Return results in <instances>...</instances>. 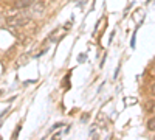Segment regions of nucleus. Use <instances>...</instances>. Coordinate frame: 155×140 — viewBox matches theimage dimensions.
Here are the masks:
<instances>
[{
    "instance_id": "7ed1b4c3",
    "label": "nucleus",
    "mask_w": 155,
    "mask_h": 140,
    "mask_svg": "<svg viewBox=\"0 0 155 140\" xmlns=\"http://www.w3.org/2000/svg\"><path fill=\"white\" fill-rule=\"evenodd\" d=\"M3 23H5V19H3L2 16H0V27H2V25H3Z\"/></svg>"
},
{
    "instance_id": "f257e3e1",
    "label": "nucleus",
    "mask_w": 155,
    "mask_h": 140,
    "mask_svg": "<svg viewBox=\"0 0 155 140\" xmlns=\"http://www.w3.org/2000/svg\"><path fill=\"white\" fill-rule=\"evenodd\" d=\"M30 22H31V17L27 12V9H23L22 12H17V14L5 19V23L11 28H22V27H25V25H28Z\"/></svg>"
},
{
    "instance_id": "20e7f679",
    "label": "nucleus",
    "mask_w": 155,
    "mask_h": 140,
    "mask_svg": "<svg viewBox=\"0 0 155 140\" xmlns=\"http://www.w3.org/2000/svg\"><path fill=\"white\" fill-rule=\"evenodd\" d=\"M6 2H9V0H6Z\"/></svg>"
},
{
    "instance_id": "f03ea898",
    "label": "nucleus",
    "mask_w": 155,
    "mask_h": 140,
    "mask_svg": "<svg viewBox=\"0 0 155 140\" xmlns=\"http://www.w3.org/2000/svg\"><path fill=\"white\" fill-rule=\"evenodd\" d=\"M153 125H155V120H153V117H150V120L147 121V128H149V131H152V132H153V129H155Z\"/></svg>"
}]
</instances>
